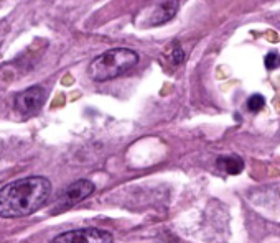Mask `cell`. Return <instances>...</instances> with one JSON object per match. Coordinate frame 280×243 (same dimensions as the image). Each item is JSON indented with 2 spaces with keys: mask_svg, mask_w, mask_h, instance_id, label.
Here are the masks:
<instances>
[{
  "mask_svg": "<svg viewBox=\"0 0 280 243\" xmlns=\"http://www.w3.org/2000/svg\"><path fill=\"white\" fill-rule=\"evenodd\" d=\"M51 183L43 176H28L0 189V217L20 219L38 212L48 202Z\"/></svg>",
  "mask_w": 280,
  "mask_h": 243,
  "instance_id": "1",
  "label": "cell"
},
{
  "mask_svg": "<svg viewBox=\"0 0 280 243\" xmlns=\"http://www.w3.org/2000/svg\"><path fill=\"white\" fill-rule=\"evenodd\" d=\"M139 63V54L129 48H114L92 59L88 74L96 83L116 79L132 69Z\"/></svg>",
  "mask_w": 280,
  "mask_h": 243,
  "instance_id": "2",
  "label": "cell"
},
{
  "mask_svg": "<svg viewBox=\"0 0 280 243\" xmlns=\"http://www.w3.org/2000/svg\"><path fill=\"white\" fill-rule=\"evenodd\" d=\"M145 7V14H139L137 23L142 27H158L170 22L180 9L178 0H150Z\"/></svg>",
  "mask_w": 280,
  "mask_h": 243,
  "instance_id": "3",
  "label": "cell"
},
{
  "mask_svg": "<svg viewBox=\"0 0 280 243\" xmlns=\"http://www.w3.org/2000/svg\"><path fill=\"white\" fill-rule=\"evenodd\" d=\"M114 236L109 233L107 230L102 228H76L70 230V232L56 235L51 240V243H112Z\"/></svg>",
  "mask_w": 280,
  "mask_h": 243,
  "instance_id": "4",
  "label": "cell"
},
{
  "mask_svg": "<svg viewBox=\"0 0 280 243\" xmlns=\"http://www.w3.org/2000/svg\"><path fill=\"white\" fill-rule=\"evenodd\" d=\"M45 101H46V91L41 86H32L15 96L14 105L18 114H22L23 117H32L36 112H40Z\"/></svg>",
  "mask_w": 280,
  "mask_h": 243,
  "instance_id": "5",
  "label": "cell"
},
{
  "mask_svg": "<svg viewBox=\"0 0 280 243\" xmlns=\"http://www.w3.org/2000/svg\"><path fill=\"white\" fill-rule=\"evenodd\" d=\"M94 189H96L94 184L88 179L76 181V183L70 184L60 194L58 201H56V205H54V210H65V209L73 207V205H76L81 201H84V199H88L92 192H94Z\"/></svg>",
  "mask_w": 280,
  "mask_h": 243,
  "instance_id": "6",
  "label": "cell"
},
{
  "mask_svg": "<svg viewBox=\"0 0 280 243\" xmlns=\"http://www.w3.org/2000/svg\"><path fill=\"white\" fill-rule=\"evenodd\" d=\"M217 170H221L228 174H239L244 170V161L239 156H219L216 161Z\"/></svg>",
  "mask_w": 280,
  "mask_h": 243,
  "instance_id": "7",
  "label": "cell"
},
{
  "mask_svg": "<svg viewBox=\"0 0 280 243\" xmlns=\"http://www.w3.org/2000/svg\"><path fill=\"white\" fill-rule=\"evenodd\" d=\"M262 107H265V99L260 94H254L252 97H249L247 109L251 112H259V110H262Z\"/></svg>",
  "mask_w": 280,
  "mask_h": 243,
  "instance_id": "8",
  "label": "cell"
},
{
  "mask_svg": "<svg viewBox=\"0 0 280 243\" xmlns=\"http://www.w3.org/2000/svg\"><path fill=\"white\" fill-rule=\"evenodd\" d=\"M280 66V56L277 53H269L265 56V67L267 69H277Z\"/></svg>",
  "mask_w": 280,
  "mask_h": 243,
  "instance_id": "9",
  "label": "cell"
},
{
  "mask_svg": "<svg viewBox=\"0 0 280 243\" xmlns=\"http://www.w3.org/2000/svg\"><path fill=\"white\" fill-rule=\"evenodd\" d=\"M172 59H173V64H180V63H183V59H185V53H183V49L182 46L175 45V49H173V56H172Z\"/></svg>",
  "mask_w": 280,
  "mask_h": 243,
  "instance_id": "10",
  "label": "cell"
}]
</instances>
